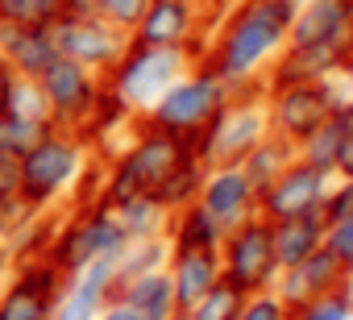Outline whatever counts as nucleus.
<instances>
[{
    "mask_svg": "<svg viewBox=\"0 0 353 320\" xmlns=\"http://www.w3.org/2000/svg\"><path fill=\"white\" fill-rule=\"evenodd\" d=\"M295 5L299 0H237L212 26L208 46H204V63L229 88L262 83L266 67L287 46Z\"/></svg>",
    "mask_w": 353,
    "mask_h": 320,
    "instance_id": "obj_1",
    "label": "nucleus"
},
{
    "mask_svg": "<svg viewBox=\"0 0 353 320\" xmlns=\"http://www.w3.org/2000/svg\"><path fill=\"white\" fill-rule=\"evenodd\" d=\"M92 146L71 129H46L26 154H21V192L17 200L30 212H54L67 200H75V188L92 163Z\"/></svg>",
    "mask_w": 353,
    "mask_h": 320,
    "instance_id": "obj_2",
    "label": "nucleus"
},
{
    "mask_svg": "<svg viewBox=\"0 0 353 320\" xmlns=\"http://www.w3.org/2000/svg\"><path fill=\"white\" fill-rule=\"evenodd\" d=\"M270 133V112H266V83H245L233 88L225 108L192 137V154L204 167H229Z\"/></svg>",
    "mask_w": 353,
    "mask_h": 320,
    "instance_id": "obj_3",
    "label": "nucleus"
},
{
    "mask_svg": "<svg viewBox=\"0 0 353 320\" xmlns=\"http://www.w3.org/2000/svg\"><path fill=\"white\" fill-rule=\"evenodd\" d=\"M125 241H129V233L121 229L117 212L104 200H88V204H71V212H59V229L50 237L46 258L71 279L88 262L117 258L125 250Z\"/></svg>",
    "mask_w": 353,
    "mask_h": 320,
    "instance_id": "obj_4",
    "label": "nucleus"
},
{
    "mask_svg": "<svg viewBox=\"0 0 353 320\" xmlns=\"http://www.w3.org/2000/svg\"><path fill=\"white\" fill-rule=\"evenodd\" d=\"M229 96H233V88L200 59V63H192L179 79H174V83L154 100V108L145 112V121L158 125V129H166V133H179V137L192 141V137L225 108Z\"/></svg>",
    "mask_w": 353,
    "mask_h": 320,
    "instance_id": "obj_5",
    "label": "nucleus"
},
{
    "mask_svg": "<svg viewBox=\"0 0 353 320\" xmlns=\"http://www.w3.org/2000/svg\"><path fill=\"white\" fill-rule=\"evenodd\" d=\"M196 59L188 50H166V46H137L129 42L125 54L112 63V71L104 75V83L129 104L133 117H145L154 108V100L179 79Z\"/></svg>",
    "mask_w": 353,
    "mask_h": 320,
    "instance_id": "obj_6",
    "label": "nucleus"
},
{
    "mask_svg": "<svg viewBox=\"0 0 353 320\" xmlns=\"http://www.w3.org/2000/svg\"><path fill=\"white\" fill-rule=\"evenodd\" d=\"M221 270L229 283H237L245 295L250 291H270L274 279H279V258H274V225L254 212L245 217L241 225L225 229V241H221Z\"/></svg>",
    "mask_w": 353,
    "mask_h": 320,
    "instance_id": "obj_7",
    "label": "nucleus"
},
{
    "mask_svg": "<svg viewBox=\"0 0 353 320\" xmlns=\"http://www.w3.org/2000/svg\"><path fill=\"white\" fill-rule=\"evenodd\" d=\"M341 100H345L341 79H299V83L266 88L270 133H279V137H287V141L295 146V141H303Z\"/></svg>",
    "mask_w": 353,
    "mask_h": 320,
    "instance_id": "obj_8",
    "label": "nucleus"
},
{
    "mask_svg": "<svg viewBox=\"0 0 353 320\" xmlns=\"http://www.w3.org/2000/svg\"><path fill=\"white\" fill-rule=\"evenodd\" d=\"M212 34V17L204 13L200 0H150L145 17L129 34L137 46H166V50H188L196 63L204 59Z\"/></svg>",
    "mask_w": 353,
    "mask_h": 320,
    "instance_id": "obj_9",
    "label": "nucleus"
},
{
    "mask_svg": "<svg viewBox=\"0 0 353 320\" xmlns=\"http://www.w3.org/2000/svg\"><path fill=\"white\" fill-rule=\"evenodd\" d=\"M63 287H67V274L46 254L13 258L9 279L0 287V320H50Z\"/></svg>",
    "mask_w": 353,
    "mask_h": 320,
    "instance_id": "obj_10",
    "label": "nucleus"
},
{
    "mask_svg": "<svg viewBox=\"0 0 353 320\" xmlns=\"http://www.w3.org/2000/svg\"><path fill=\"white\" fill-rule=\"evenodd\" d=\"M50 34H54V46L63 59H75L79 67L96 71V75H108L112 63L125 54L129 46V34H121L117 26H108L104 17L88 13V17H71V13H59L50 21Z\"/></svg>",
    "mask_w": 353,
    "mask_h": 320,
    "instance_id": "obj_11",
    "label": "nucleus"
},
{
    "mask_svg": "<svg viewBox=\"0 0 353 320\" xmlns=\"http://www.w3.org/2000/svg\"><path fill=\"white\" fill-rule=\"evenodd\" d=\"M38 83H42V92H46V104H50V125L79 133L83 121H88V112H92L96 100H100L104 75H96V71L79 67L75 59H63V54H59V59L38 75Z\"/></svg>",
    "mask_w": 353,
    "mask_h": 320,
    "instance_id": "obj_12",
    "label": "nucleus"
},
{
    "mask_svg": "<svg viewBox=\"0 0 353 320\" xmlns=\"http://www.w3.org/2000/svg\"><path fill=\"white\" fill-rule=\"evenodd\" d=\"M332 175L307 167L303 158H295V163L270 183L258 192V212L266 221H287V217H307V212H320L324 204V192H328Z\"/></svg>",
    "mask_w": 353,
    "mask_h": 320,
    "instance_id": "obj_13",
    "label": "nucleus"
},
{
    "mask_svg": "<svg viewBox=\"0 0 353 320\" xmlns=\"http://www.w3.org/2000/svg\"><path fill=\"white\" fill-rule=\"evenodd\" d=\"M221 229H233L241 225L245 217L258 212V188L250 183V175L241 171V163H229V167H208L204 175V188H200V200H196Z\"/></svg>",
    "mask_w": 353,
    "mask_h": 320,
    "instance_id": "obj_14",
    "label": "nucleus"
},
{
    "mask_svg": "<svg viewBox=\"0 0 353 320\" xmlns=\"http://www.w3.org/2000/svg\"><path fill=\"white\" fill-rule=\"evenodd\" d=\"M112 295H117V258L88 262L59 291L50 320H100V312H104V303Z\"/></svg>",
    "mask_w": 353,
    "mask_h": 320,
    "instance_id": "obj_15",
    "label": "nucleus"
},
{
    "mask_svg": "<svg viewBox=\"0 0 353 320\" xmlns=\"http://www.w3.org/2000/svg\"><path fill=\"white\" fill-rule=\"evenodd\" d=\"M353 0H299L287 46H345L349 50Z\"/></svg>",
    "mask_w": 353,
    "mask_h": 320,
    "instance_id": "obj_16",
    "label": "nucleus"
},
{
    "mask_svg": "<svg viewBox=\"0 0 353 320\" xmlns=\"http://www.w3.org/2000/svg\"><path fill=\"white\" fill-rule=\"evenodd\" d=\"M341 283H353V274L320 246L316 254H307L303 262H295V266H283L279 270V279H274V295L295 312L299 303H307V299H316V295H324V291H332V287H341Z\"/></svg>",
    "mask_w": 353,
    "mask_h": 320,
    "instance_id": "obj_17",
    "label": "nucleus"
},
{
    "mask_svg": "<svg viewBox=\"0 0 353 320\" xmlns=\"http://www.w3.org/2000/svg\"><path fill=\"white\" fill-rule=\"evenodd\" d=\"M166 270H170L174 308H179V312H188L204 291H212V287L225 279L221 254H216V250H170Z\"/></svg>",
    "mask_w": 353,
    "mask_h": 320,
    "instance_id": "obj_18",
    "label": "nucleus"
},
{
    "mask_svg": "<svg viewBox=\"0 0 353 320\" xmlns=\"http://www.w3.org/2000/svg\"><path fill=\"white\" fill-rule=\"evenodd\" d=\"M353 129V96L345 92V100L303 137V141H295V158H303L307 167H316V171H324V175H332L336 171V154H341V141H345V133Z\"/></svg>",
    "mask_w": 353,
    "mask_h": 320,
    "instance_id": "obj_19",
    "label": "nucleus"
},
{
    "mask_svg": "<svg viewBox=\"0 0 353 320\" xmlns=\"http://www.w3.org/2000/svg\"><path fill=\"white\" fill-rule=\"evenodd\" d=\"M0 59L13 67V75L38 79L59 59V46H54L50 26H9L5 46H0Z\"/></svg>",
    "mask_w": 353,
    "mask_h": 320,
    "instance_id": "obj_20",
    "label": "nucleus"
},
{
    "mask_svg": "<svg viewBox=\"0 0 353 320\" xmlns=\"http://www.w3.org/2000/svg\"><path fill=\"white\" fill-rule=\"evenodd\" d=\"M117 299H125L141 320H166L174 308V287H170V270L154 266L145 274H133L125 283H117Z\"/></svg>",
    "mask_w": 353,
    "mask_h": 320,
    "instance_id": "obj_21",
    "label": "nucleus"
},
{
    "mask_svg": "<svg viewBox=\"0 0 353 320\" xmlns=\"http://www.w3.org/2000/svg\"><path fill=\"white\" fill-rule=\"evenodd\" d=\"M270 225H274V258H279V270L303 262L307 254H316V250L324 246V217H320V212L270 221Z\"/></svg>",
    "mask_w": 353,
    "mask_h": 320,
    "instance_id": "obj_22",
    "label": "nucleus"
},
{
    "mask_svg": "<svg viewBox=\"0 0 353 320\" xmlns=\"http://www.w3.org/2000/svg\"><path fill=\"white\" fill-rule=\"evenodd\" d=\"M162 237H166L170 250H221L225 229H221L200 204H188V208H179V212H170Z\"/></svg>",
    "mask_w": 353,
    "mask_h": 320,
    "instance_id": "obj_23",
    "label": "nucleus"
},
{
    "mask_svg": "<svg viewBox=\"0 0 353 320\" xmlns=\"http://www.w3.org/2000/svg\"><path fill=\"white\" fill-rule=\"evenodd\" d=\"M295 163V146L287 141V137H279V133H266L245 158H241V171L250 175V183L262 192V188H270L287 167Z\"/></svg>",
    "mask_w": 353,
    "mask_h": 320,
    "instance_id": "obj_24",
    "label": "nucleus"
},
{
    "mask_svg": "<svg viewBox=\"0 0 353 320\" xmlns=\"http://www.w3.org/2000/svg\"><path fill=\"white\" fill-rule=\"evenodd\" d=\"M204 175H208V167L200 163V158L192 154V158H183L179 167H174L150 196L166 208V212H179V208H188V204H196L200 200V188H204Z\"/></svg>",
    "mask_w": 353,
    "mask_h": 320,
    "instance_id": "obj_25",
    "label": "nucleus"
},
{
    "mask_svg": "<svg viewBox=\"0 0 353 320\" xmlns=\"http://www.w3.org/2000/svg\"><path fill=\"white\" fill-rule=\"evenodd\" d=\"M108 208L117 212V221H121V229L129 237H162L166 233V221H170V212L150 192H137V196H129L121 204H108Z\"/></svg>",
    "mask_w": 353,
    "mask_h": 320,
    "instance_id": "obj_26",
    "label": "nucleus"
},
{
    "mask_svg": "<svg viewBox=\"0 0 353 320\" xmlns=\"http://www.w3.org/2000/svg\"><path fill=\"white\" fill-rule=\"evenodd\" d=\"M166 258H170L166 237H129L125 250L117 254V283H125L133 274H145L154 266H166Z\"/></svg>",
    "mask_w": 353,
    "mask_h": 320,
    "instance_id": "obj_27",
    "label": "nucleus"
},
{
    "mask_svg": "<svg viewBox=\"0 0 353 320\" xmlns=\"http://www.w3.org/2000/svg\"><path fill=\"white\" fill-rule=\"evenodd\" d=\"M241 303H245V291H241L237 283L221 279V283H216L212 291H204L183 316H188V320H237Z\"/></svg>",
    "mask_w": 353,
    "mask_h": 320,
    "instance_id": "obj_28",
    "label": "nucleus"
},
{
    "mask_svg": "<svg viewBox=\"0 0 353 320\" xmlns=\"http://www.w3.org/2000/svg\"><path fill=\"white\" fill-rule=\"evenodd\" d=\"M9 117H21V121H38V125H50V104H46V92L38 79H26V75H13V88H9Z\"/></svg>",
    "mask_w": 353,
    "mask_h": 320,
    "instance_id": "obj_29",
    "label": "nucleus"
},
{
    "mask_svg": "<svg viewBox=\"0 0 353 320\" xmlns=\"http://www.w3.org/2000/svg\"><path fill=\"white\" fill-rule=\"evenodd\" d=\"M291 320H353V283H341L291 312Z\"/></svg>",
    "mask_w": 353,
    "mask_h": 320,
    "instance_id": "obj_30",
    "label": "nucleus"
},
{
    "mask_svg": "<svg viewBox=\"0 0 353 320\" xmlns=\"http://www.w3.org/2000/svg\"><path fill=\"white\" fill-rule=\"evenodd\" d=\"M50 125H38V121H21V117H0V154H9V158H21Z\"/></svg>",
    "mask_w": 353,
    "mask_h": 320,
    "instance_id": "obj_31",
    "label": "nucleus"
},
{
    "mask_svg": "<svg viewBox=\"0 0 353 320\" xmlns=\"http://www.w3.org/2000/svg\"><path fill=\"white\" fill-rule=\"evenodd\" d=\"M0 17L9 26H50L59 17V0H0Z\"/></svg>",
    "mask_w": 353,
    "mask_h": 320,
    "instance_id": "obj_32",
    "label": "nucleus"
},
{
    "mask_svg": "<svg viewBox=\"0 0 353 320\" xmlns=\"http://www.w3.org/2000/svg\"><path fill=\"white\" fill-rule=\"evenodd\" d=\"M92 9H96V17H104V21L117 26L121 34H133L137 21H141L145 9H150V0H92Z\"/></svg>",
    "mask_w": 353,
    "mask_h": 320,
    "instance_id": "obj_33",
    "label": "nucleus"
},
{
    "mask_svg": "<svg viewBox=\"0 0 353 320\" xmlns=\"http://www.w3.org/2000/svg\"><path fill=\"white\" fill-rule=\"evenodd\" d=\"M237 320H291V308L274 295V287L270 291H250Z\"/></svg>",
    "mask_w": 353,
    "mask_h": 320,
    "instance_id": "obj_34",
    "label": "nucleus"
},
{
    "mask_svg": "<svg viewBox=\"0 0 353 320\" xmlns=\"http://www.w3.org/2000/svg\"><path fill=\"white\" fill-rule=\"evenodd\" d=\"M320 217H324V225L353 217V179H336L332 175V183L324 192V204H320Z\"/></svg>",
    "mask_w": 353,
    "mask_h": 320,
    "instance_id": "obj_35",
    "label": "nucleus"
},
{
    "mask_svg": "<svg viewBox=\"0 0 353 320\" xmlns=\"http://www.w3.org/2000/svg\"><path fill=\"white\" fill-rule=\"evenodd\" d=\"M324 250L353 274V217H345V221H332V225H324Z\"/></svg>",
    "mask_w": 353,
    "mask_h": 320,
    "instance_id": "obj_36",
    "label": "nucleus"
},
{
    "mask_svg": "<svg viewBox=\"0 0 353 320\" xmlns=\"http://www.w3.org/2000/svg\"><path fill=\"white\" fill-rule=\"evenodd\" d=\"M17 192H21V158L0 154V208L17 204Z\"/></svg>",
    "mask_w": 353,
    "mask_h": 320,
    "instance_id": "obj_37",
    "label": "nucleus"
},
{
    "mask_svg": "<svg viewBox=\"0 0 353 320\" xmlns=\"http://www.w3.org/2000/svg\"><path fill=\"white\" fill-rule=\"evenodd\" d=\"M336 179H353V129L345 133V141H341V154H336V171H332Z\"/></svg>",
    "mask_w": 353,
    "mask_h": 320,
    "instance_id": "obj_38",
    "label": "nucleus"
},
{
    "mask_svg": "<svg viewBox=\"0 0 353 320\" xmlns=\"http://www.w3.org/2000/svg\"><path fill=\"white\" fill-rule=\"evenodd\" d=\"M100 320H141V316H137V312H133V308H129L125 299H117V295H112V299L104 303V312H100Z\"/></svg>",
    "mask_w": 353,
    "mask_h": 320,
    "instance_id": "obj_39",
    "label": "nucleus"
},
{
    "mask_svg": "<svg viewBox=\"0 0 353 320\" xmlns=\"http://www.w3.org/2000/svg\"><path fill=\"white\" fill-rule=\"evenodd\" d=\"M9 88H13V67L0 59V117H5V108H9Z\"/></svg>",
    "mask_w": 353,
    "mask_h": 320,
    "instance_id": "obj_40",
    "label": "nucleus"
},
{
    "mask_svg": "<svg viewBox=\"0 0 353 320\" xmlns=\"http://www.w3.org/2000/svg\"><path fill=\"white\" fill-rule=\"evenodd\" d=\"M0 262H13V229L5 217H0Z\"/></svg>",
    "mask_w": 353,
    "mask_h": 320,
    "instance_id": "obj_41",
    "label": "nucleus"
},
{
    "mask_svg": "<svg viewBox=\"0 0 353 320\" xmlns=\"http://www.w3.org/2000/svg\"><path fill=\"white\" fill-rule=\"evenodd\" d=\"M200 5H204V13H208V17H212V26H216V21L237 5V0H200Z\"/></svg>",
    "mask_w": 353,
    "mask_h": 320,
    "instance_id": "obj_42",
    "label": "nucleus"
},
{
    "mask_svg": "<svg viewBox=\"0 0 353 320\" xmlns=\"http://www.w3.org/2000/svg\"><path fill=\"white\" fill-rule=\"evenodd\" d=\"M336 79H341V88L353 96V50H349V59H345V67H341V75H336Z\"/></svg>",
    "mask_w": 353,
    "mask_h": 320,
    "instance_id": "obj_43",
    "label": "nucleus"
},
{
    "mask_svg": "<svg viewBox=\"0 0 353 320\" xmlns=\"http://www.w3.org/2000/svg\"><path fill=\"white\" fill-rule=\"evenodd\" d=\"M5 34H9V21H5V17H0V46H5Z\"/></svg>",
    "mask_w": 353,
    "mask_h": 320,
    "instance_id": "obj_44",
    "label": "nucleus"
},
{
    "mask_svg": "<svg viewBox=\"0 0 353 320\" xmlns=\"http://www.w3.org/2000/svg\"><path fill=\"white\" fill-rule=\"evenodd\" d=\"M166 320H188V316H183V312H170V316H166Z\"/></svg>",
    "mask_w": 353,
    "mask_h": 320,
    "instance_id": "obj_45",
    "label": "nucleus"
},
{
    "mask_svg": "<svg viewBox=\"0 0 353 320\" xmlns=\"http://www.w3.org/2000/svg\"><path fill=\"white\" fill-rule=\"evenodd\" d=\"M349 50H353V26H349Z\"/></svg>",
    "mask_w": 353,
    "mask_h": 320,
    "instance_id": "obj_46",
    "label": "nucleus"
},
{
    "mask_svg": "<svg viewBox=\"0 0 353 320\" xmlns=\"http://www.w3.org/2000/svg\"><path fill=\"white\" fill-rule=\"evenodd\" d=\"M0 217H5V208H0Z\"/></svg>",
    "mask_w": 353,
    "mask_h": 320,
    "instance_id": "obj_47",
    "label": "nucleus"
},
{
    "mask_svg": "<svg viewBox=\"0 0 353 320\" xmlns=\"http://www.w3.org/2000/svg\"><path fill=\"white\" fill-rule=\"evenodd\" d=\"M59 9H63V0H59Z\"/></svg>",
    "mask_w": 353,
    "mask_h": 320,
    "instance_id": "obj_48",
    "label": "nucleus"
}]
</instances>
